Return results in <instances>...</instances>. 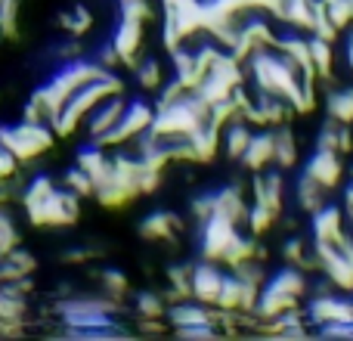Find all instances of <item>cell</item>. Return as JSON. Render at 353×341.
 Here are the masks:
<instances>
[{
	"mask_svg": "<svg viewBox=\"0 0 353 341\" xmlns=\"http://www.w3.org/2000/svg\"><path fill=\"white\" fill-rule=\"evenodd\" d=\"M16 245H19V226H16V220L10 217V211L0 208V255H6V251L16 249Z\"/></svg>",
	"mask_w": 353,
	"mask_h": 341,
	"instance_id": "836d02e7",
	"label": "cell"
},
{
	"mask_svg": "<svg viewBox=\"0 0 353 341\" xmlns=\"http://www.w3.org/2000/svg\"><path fill=\"white\" fill-rule=\"evenodd\" d=\"M347 50H350V53H353V31H350V35H347Z\"/></svg>",
	"mask_w": 353,
	"mask_h": 341,
	"instance_id": "60d3db41",
	"label": "cell"
},
{
	"mask_svg": "<svg viewBox=\"0 0 353 341\" xmlns=\"http://www.w3.org/2000/svg\"><path fill=\"white\" fill-rule=\"evenodd\" d=\"M183 230V220L174 211H152L140 220V236L149 242H168L176 239V233Z\"/></svg>",
	"mask_w": 353,
	"mask_h": 341,
	"instance_id": "5bb4252c",
	"label": "cell"
},
{
	"mask_svg": "<svg viewBox=\"0 0 353 341\" xmlns=\"http://www.w3.org/2000/svg\"><path fill=\"white\" fill-rule=\"evenodd\" d=\"M53 189H56L53 177H47V174H34V177H31V183L25 186V195H22L25 208H28V205H37V202H43L50 193H53Z\"/></svg>",
	"mask_w": 353,
	"mask_h": 341,
	"instance_id": "f546056e",
	"label": "cell"
},
{
	"mask_svg": "<svg viewBox=\"0 0 353 341\" xmlns=\"http://www.w3.org/2000/svg\"><path fill=\"white\" fill-rule=\"evenodd\" d=\"M344 217H347V211H344L341 205H329V202H325L323 208H316V211L310 214V239L313 242H335V239L347 230Z\"/></svg>",
	"mask_w": 353,
	"mask_h": 341,
	"instance_id": "9c48e42d",
	"label": "cell"
},
{
	"mask_svg": "<svg viewBox=\"0 0 353 341\" xmlns=\"http://www.w3.org/2000/svg\"><path fill=\"white\" fill-rule=\"evenodd\" d=\"M273 165L279 170L298 165V140H294V130L288 124L273 128Z\"/></svg>",
	"mask_w": 353,
	"mask_h": 341,
	"instance_id": "ac0fdd59",
	"label": "cell"
},
{
	"mask_svg": "<svg viewBox=\"0 0 353 341\" xmlns=\"http://www.w3.org/2000/svg\"><path fill=\"white\" fill-rule=\"evenodd\" d=\"M307 50H310V66L316 72L319 84L323 81H332V66H335V50H332V41H323L316 35H307Z\"/></svg>",
	"mask_w": 353,
	"mask_h": 341,
	"instance_id": "ffe728a7",
	"label": "cell"
},
{
	"mask_svg": "<svg viewBox=\"0 0 353 341\" xmlns=\"http://www.w3.org/2000/svg\"><path fill=\"white\" fill-rule=\"evenodd\" d=\"M31 217V224L37 226H68L78 220V211H81V199L72 193V189H53L43 202L37 205H28L25 208Z\"/></svg>",
	"mask_w": 353,
	"mask_h": 341,
	"instance_id": "3957f363",
	"label": "cell"
},
{
	"mask_svg": "<svg viewBox=\"0 0 353 341\" xmlns=\"http://www.w3.org/2000/svg\"><path fill=\"white\" fill-rule=\"evenodd\" d=\"M134 75H137V84L143 87V90H159L161 84H165V68H161V62L159 59H152V56H149V59H140L134 66Z\"/></svg>",
	"mask_w": 353,
	"mask_h": 341,
	"instance_id": "cb8c5ba5",
	"label": "cell"
},
{
	"mask_svg": "<svg viewBox=\"0 0 353 341\" xmlns=\"http://www.w3.org/2000/svg\"><path fill=\"white\" fill-rule=\"evenodd\" d=\"M97 280H99V292L109 295V298H118V301H121L124 295H128V276H124L121 270L103 267V270L97 273Z\"/></svg>",
	"mask_w": 353,
	"mask_h": 341,
	"instance_id": "4316f807",
	"label": "cell"
},
{
	"mask_svg": "<svg viewBox=\"0 0 353 341\" xmlns=\"http://www.w3.org/2000/svg\"><path fill=\"white\" fill-rule=\"evenodd\" d=\"M276 224V211H270L263 202H254L248 205V214H245V226H248L251 236H263L270 226Z\"/></svg>",
	"mask_w": 353,
	"mask_h": 341,
	"instance_id": "484cf974",
	"label": "cell"
},
{
	"mask_svg": "<svg viewBox=\"0 0 353 341\" xmlns=\"http://www.w3.org/2000/svg\"><path fill=\"white\" fill-rule=\"evenodd\" d=\"M350 301H353V292H350Z\"/></svg>",
	"mask_w": 353,
	"mask_h": 341,
	"instance_id": "bcb514c9",
	"label": "cell"
},
{
	"mask_svg": "<svg viewBox=\"0 0 353 341\" xmlns=\"http://www.w3.org/2000/svg\"><path fill=\"white\" fill-rule=\"evenodd\" d=\"M56 140V130L50 124H34V121H19V124H0V143L16 155L19 162H31L41 153H47Z\"/></svg>",
	"mask_w": 353,
	"mask_h": 341,
	"instance_id": "6da1fadb",
	"label": "cell"
},
{
	"mask_svg": "<svg viewBox=\"0 0 353 341\" xmlns=\"http://www.w3.org/2000/svg\"><path fill=\"white\" fill-rule=\"evenodd\" d=\"M220 134H223V130L214 128L211 121L199 124V128L189 134V146H192L195 165H208V162H214V155L220 153Z\"/></svg>",
	"mask_w": 353,
	"mask_h": 341,
	"instance_id": "9a60e30c",
	"label": "cell"
},
{
	"mask_svg": "<svg viewBox=\"0 0 353 341\" xmlns=\"http://www.w3.org/2000/svg\"><path fill=\"white\" fill-rule=\"evenodd\" d=\"M99 251L97 249H68V251H62V261L65 264H84V261H90V257H97Z\"/></svg>",
	"mask_w": 353,
	"mask_h": 341,
	"instance_id": "74e56055",
	"label": "cell"
},
{
	"mask_svg": "<svg viewBox=\"0 0 353 341\" xmlns=\"http://www.w3.org/2000/svg\"><path fill=\"white\" fill-rule=\"evenodd\" d=\"M239 236H242V233H239V224H232V220L223 217V214H211V217L201 224V242H199L201 257L220 264L223 251L230 249Z\"/></svg>",
	"mask_w": 353,
	"mask_h": 341,
	"instance_id": "277c9868",
	"label": "cell"
},
{
	"mask_svg": "<svg viewBox=\"0 0 353 341\" xmlns=\"http://www.w3.org/2000/svg\"><path fill=\"white\" fill-rule=\"evenodd\" d=\"M251 124L245 121V118H236V121H230L223 128V134H220V149L226 153V159H232V162H239L242 159V153H245V146H248V140H251Z\"/></svg>",
	"mask_w": 353,
	"mask_h": 341,
	"instance_id": "d6986e66",
	"label": "cell"
},
{
	"mask_svg": "<svg viewBox=\"0 0 353 341\" xmlns=\"http://www.w3.org/2000/svg\"><path fill=\"white\" fill-rule=\"evenodd\" d=\"M319 6H323V12L332 19V25H335L338 31L350 28V22H353L350 0H319Z\"/></svg>",
	"mask_w": 353,
	"mask_h": 341,
	"instance_id": "f1b7e54d",
	"label": "cell"
},
{
	"mask_svg": "<svg viewBox=\"0 0 353 341\" xmlns=\"http://www.w3.org/2000/svg\"><path fill=\"white\" fill-rule=\"evenodd\" d=\"M325 112L332 121L338 124H353V87H338L325 97Z\"/></svg>",
	"mask_w": 353,
	"mask_h": 341,
	"instance_id": "7402d4cb",
	"label": "cell"
},
{
	"mask_svg": "<svg viewBox=\"0 0 353 341\" xmlns=\"http://www.w3.org/2000/svg\"><path fill=\"white\" fill-rule=\"evenodd\" d=\"M180 338H217V326L211 323H195V326H180L176 329Z\"/></svg>",
	"mask_w": 353,
	"mask_h": 341,
	"instance_id": "d590c367",
	"label": "cell"
},
{
	"mask_svg": "<svg viewBox=\"0 0 353 341\" xmlns=\"http://www.w3.org/2000/svg\"><path fill=\"white\" fill-rule=\"evenodd\" d=\"M124 106H128V99H124V93H112V97H105L103 103H97L90 109V115L84 118L87 124V134H90V140H103L105 134H109L112 128L118 124V118H121Z\"/></svg>",
	"mask_w": 353,
	"mask_h": 341,
	"instance_id": "ba28073f",
	"label": "cell"
},
{
	"mask_svg": "<svg viewBox=\"0 0 353 341\" xmlns=\"http://www.w3.org/2000/svg\"><path fill=\"white\" fill-rule=\"evenodd\" d=\"M37 270V257L31 251H25L22 245L10 249L6 255H0V276L3 282H12V280H22V276H34Z\"/></svg>",
	"mask_w": 353,
	"mask_h": 341,
	"instance_id": "e0dca14e",
	"label": "cell"
},
{
	"mask_svg": "<svg viewBox=\"0 0 353 341\" xmlns=\"http://www.w3.org/2000/svg\"><path fill=\"white\" fill-rule=\"evenodd\" d=\"M59 25H62V28H65L72 37H84L87 31L93 28V12L87 10L84 3H74L72 10H65V12L59 16Z\"/></svg>",
	"mask_w": 353,
	"mask_h": 341,
	"instance_id": "603a6c76",
	"label": "cell"
},
{
	"mask_svg": "<svg viewBox=\"0 0 353 341\" xmlns=\"http://www.w3.org/2000/svg\"><path fill=\"white\" fill-rule=\"evenodd\" d=\"M347 217H350V236H353V214H347Z\"/></svg>",
	"mask_w": 353,
	"mask_h": 341,
	"instance_id": "7bdbcfd3",
	"label": "cell"
},
{
	"mask_svg": "<svg viewBox=\"0 0 353 341\" xmlns=\"http://www.w3.org/2000/svg\"><path fill=\"white\" fill-rule=\"evenodd\" d=\"M189 214H192L199 224H205L211 214H217V189H208V193H199L192 202H189Z\"/></svg>",
	"mask_w": 353,
	"mask_h": 341,
	"instance_id": "4dcf8cb0",
	"label": "cell"
},
{
	"mask_svg": "<svg viewBox=\"0 0 353 341\" xmlns=\"http://www.w3.org/2000/svg\"><path fill=\"white\" fill-rule=\"evenodd\" d=\"M134 311L140 320H161L168 313V301L159 292H140L134 298Z\"/></svg>",
	"mask_w": 353,
	"mask_h": 341,
	"instance_id": "d4e9b609",
	"label": "cell"
},
{
	"mask_svg": "<svg viewBox=\"0 0 353 341\" xmlns=\"http://www.w3.org/2000/svg\"><path fill=\"white\" fill-rule=\"evenodd\" d=\"M294 195H298V208H301V211H307V214H313L316 208H323L325 202H329V189L319 186L310 174H304V170H301V177H298Z\"/></svg>",
	"mask_w": 353,
	"mask_h": 341,
	"instance_id": "44dd1931",
	"label": "cell"
},
{
	"mask_svg": "<svg viewBox=\"0 0 353 341\" xmlns=\"http://www.w3.org/2000/svg\"><path fill=\"white\" fill-rule=\"evenodd\" d=\"M74 165L84 168L87 174L93 177V183H99L112 170V159H109V153H105L103 143L90 140V143H84V146H78V153H74Z\"/></svg>",
	"mask_w": 353,
	"mask_h": 341,
	"instance_id": "2e32d148",
	"label": "cell"
},
{
	"mask_svg": "<svg viewBox=\"0 0 353 341\" xmlns=\"http://www.w3.org/2000/svg\"><path fill=\"white\" fill-rule=\"evenodd\" d=\"M350 170H353V168H350Z\"/></svg>",
	"mask_w": 353,
	"mask_h": 341,
	"instance_id": "7dc6e473",
	"label": "cell"
},
{
	"mask_svg": "<svg viewBox=\"0 0 353 341\" xmlns=\"http://www.w3.org/2000/svg\"><path fill=\"white\" fill-rule=\"evenodd\" d=\"M118 12H121V19L143 22V25L152 19V6H149V0H118Z\"/></svg>",
	"mask_w": 353,
	"mask_h": 341,
	"instance_id": "1f68e13d",
	"label": "cell"
},
{
	"mask_svg": "<svg viewBox=\"0 0 353 341\" xmlns=\"http://www.w3.org/2000/svg\"><path fill=\"white\" fill-rule=\"evenodd\" d=\"M239 165H242L245 170H251V174L267 170L270 165H273V128H261V130L251 134V140H248V146H245Z\"/></svg>",
	"mask_w": 353,
	"mask_h": 341,
	"instance_id": "7c38bea8",
	"label": "cell"
},
{
	"mask_svg": "<svg viewBox=\"0 0 353 341\" xmlns=\"http://www.w3.org/2000/svg\"><path fill=\"white\" fill-rule=\"evenodd\" d=\"M347 255H350V261H353V245H350V249H347Z\"/></svg>",
	"mask_w": 353,
	"mask_h": 341,
	"instance_id": "ee69618b",
	"label": "cell"
},
{
	"mask_svg": "<svg viewBox=\"0 0 353 341\" xmlns=\"http://www.w3.org/2000/svg\"><path fill=\"white\" fill-rule=\"evenodd\" d=\"M341 128L344 124H338V121H325L323 128H319V134H316V149H332V153H341Z\"/></svg>",
	"mask_w": 353,
	"mask_h": 341,
	"instance_id": "d6a6232c",
	"label": "cell"
},
{
	"mask_svg": "<svg viewBox=\"0 0 353 341\" xmlns=\"http://www.w3.org/2000/svg\"><path fill=\"white\" fill-rule=\"evenodd\" d=\"M143 28H146L143 22H130V19H121V22H118L115 35H112V47H115L118 56H121V66L134 68L137 62H140Z\"/></svg>",
	"mask_w": 353,
	"mask_h": 341,
	"instance_id": "8fae6325",
	"label": "cell"
},
{
	"mask_svg": "<svg viewBox=\"0 0 353 341\" xmlns=\"http://www.w3.org/2000/svg\"><path fill=\"white\" fill-rule=\"evenodd\" d=\"M62 186L65 189H72L74 195H78V199H87V195H93L97 193V183H93V177L87 174L84 168H68L65 174H62Z\"/></svg>",
	"mask_w": 353,
	"mask_h": 341,
	"instance_id": "83f0119b",
	"label": "cell"
},
{
	"mask_svg": "<svg viewBox=\"0 0 353 341\" xmlns=\"http://www.w3.org/2000/svg\"><path fill=\"white\" fill-rule=\"evenodd\" d=\"M304 174H310L319 186H325L332 193V189L341 183V177H344L341 153H332V149H316V153L310 155V162H307Z\"/></svg>",
	"mask_w": 353,
	"mask_h": 341,
	"instance_id": "30bf717a",
	"label": "cell"
},
{
	"mask_svg": "<svg viewBox=\"0 0 353 341\" xmlns=\"http://www.w3.org/2000/svg\"><path fill=\"white\" fill-rule=\"evenodd\" d=\"M307 323H353V301L350 295H310L307 301V311H304Z\"/></svg>",
	"mask_w": 353,
	"mask_h": 341,
	"instance_id": "5b68a950",
	"label": "cell"
},
{
	"mask_svg": "<svg viewBox=\"0 0 353 341\" xmlns=\"http://www.w3.org/2000/svg\"><path fill=\"white\" fill-rule=\"evenodd\" d=\"M16 174H19V159L3 146V143H0V186L10 183Z\"/></svg>",
	"mask_w": 353,
	"mask_h": 341,
	"instance_id": "e575fe53",
	"label": "cell"
},
{
	"mask_svg": "<svg viewBox=\"0 0 353 341\" xmlns=\"http://www.w3.org/2000/svg\"><path fill=\"white\" fill-rule=\"evenodd\" d=\"M223 276L226 273L220 270L217 261H205V257H201L199 264H192V276H189V298L201 301V304H208V307H217Z\"/></svg>",
	"mask_w": 353,
	"mask_h": 341,
	"instance_id": "8992f818",
	"label": "cell"
},
{
	"mask_svg": "<svg viewBox=\"0 0 353 341\" xmlns=\"http://www.w3.org/2000/svg\"><path fill=\"white\" fill-rule=\"evenodd\" d=\"M93 59H97L103 68H109V72H115V68L121 66V56H118V50L112 47V41H109V43H103V47L97 50V56H93Z\"/></svg>",
	"mask_w": 353,
	"mask_h": 341,
	"instance_id": "8d00e7d4",
	"label": "cell"
},
{
	"mask_svg": "<svg viewBox=\"0 0 353 341\" xmlns=\"http://www.w3.org/2000/svg\"><path fill=\"white\" fill-rule=\"evenodd\" d=\"M3 202H6V189L0 186V208H3Z\"/></svg>",
	"mask_w": 353,
	"mask_h": 341,
	"instance_id": "ab89813d",
	"label": "cell"
},
{
	"mask_svg": "<svg viewBox=\"0 0 353 341\" xmlns=\"http://www.w3.org/2000/svg\"><path fill=\"white\" fill-rule=\"evenodd\" d=\"M307 289H310V280H307V270H301V267H292V264H285L282 270H276V273H270L267 280H263L261 292L279 295V298H288V301H294V304H298V301L307 295Z\"/></svg>",
	"mask_w": 353,
	"mask_h": 341,
	"instance_id": "52a82bcc",
	"label": "cell"
},
{
	"mask_svg": "<svg viewBox=\"0 0 353 341\" xmlns=\"http://www.w3.org/2000/svg\"><path fill=\"white\" fill-rule=\"evenodd\" d=\"M350 12H353V0H350Z\"/></svg>",
	"mask_w": 353,
	"mask_h": 341,
	"instance_id": "f6af8a7d",
	"label": "cell"
},
{
	"mask_svg": "<svg viewBox=\"0 0 353 341\" xmlns=\"http://www.w3.org/2000/svg\"><path fill=\"white\" fill-rule=\"evenodd\" d=\"M152 118H155V106L149 103V99H143V97L128 99V106H124L118 124L103 137V140H97V143H103L105 149H109V146H124V143H134L137 137L149 130Z\"/></svg>",
	"mask_w": 353,
	"mask_h": 341,
	"instance_id": "7a4b0ae2",
	"label": "cell"
},
{
	"mask_svg": "<svg viewBox=\"0 0 353 341\" xmlns=\"http://www.w3.org/2000/svg\"><path fill=\"white\" fill-rule=\"evenodd\" d=\"M347 66H350V72H353V53L347 50Z\"/></svg>",
	"mask_w": 353,
	"mask_h": 341,
	"instance_id": "b9f144b4",
	"label": "cell"
},
{
	"mask_svg": "<svg viewBox=\"0 0 353 341\" xmlns=\"http://www.w3.org/2000/svg\"><path fill=\"white\" fill-rule=\"evenodd\" d=\"M282 189H285V170H257L254 183H251V193H254V202H263L270 211L279 214L282 211Z\"/></svg>",
	"mask_w": 353,
	"mask_h": 341,
	"instance_id": "4fadbf2b",
	"label": "cell"
},
{
	"mask_svg": "<svg viewBox=\"0 0 353 341\" xmlns=\"http://www.w3.org/2000/svg\"><path fill=\"white\" fill-rule=\"evenodd\" d=\"M279 6H282V0H251V10H257V12H267L270 19L279 12Z\"/></svg>",
	"mask_w": 353,
	"mask_h": 341,
	"instance_id": "f35d334b",
	"label": "cell"
}]
</instances>
